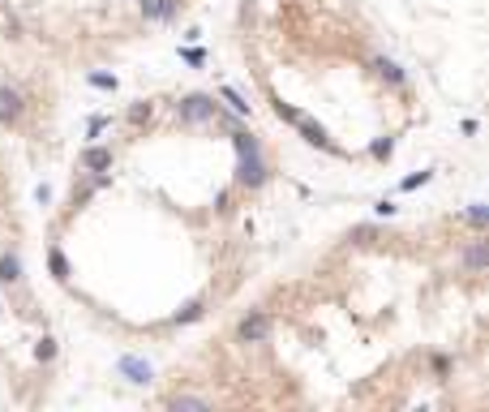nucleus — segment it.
Here are the masks:
<instances>
[{
  "label": "nucleus",
  "instance_id": "nucleus-1",
  "mask_svg": "<svg viewBox=\"0 0 489 412\" xmlns=\"http://www.w3.org/2000/svg\"><path fill=\"white\" fill-rule=\"evenodd\" d=\"M215 116V99L210 94H185L181 103H176V120L181 125H202Z\"/></svg>",
  "mask_w": 489,
  "mask_h": 412
},
{
  "label": "nucleus",
  "instance_id": "nucleus-2",
  "mask_svg": "<svg viewBox=\"0 0 489 412\" xmlns=\"http://www.w3.org/2000/svg\"><path fill=\"white\" fill-rule=\"evenodd\" d=\"M236 339L240 344H266L271 339V318H266V313H244V318H240V326H236Z\"/></svg>",
  "mask_w": 489,
  "mask_h": 412
},
{
  "label": "nucleus",
  "instance_id": "nucleus-3",
  "mask_svg": "<svg viewBox=\"0 0 489 412\" xmlns=\"http://www.w3.org/2000/svg\"><path fill=\"white\" fill-rule=\"evenodd\" d=\"M236 181L240 185H249V189H258L266 181V164L258 159V151H249V155H240V168H236Z\"/></svg>",
  "mask_w": 489,
  "mask_h": 412
},
{
  "label": "nucleus",
  "instance_id": "nucleus-4",
  "mask_svg": "<svg viewBox=\"0 0 489 412\" xmlns=\"http://www.w3.org/2000/svg\"><path fill=\"white\" fill-rule=\"evenodd\" d=\"M26 112V99H22V90H13V86H0V125H13V120H22Z\"/></svg>",
  "mask_w": 489,
  "mask_h": 412
},
{
  "label": "nucleus",
  "instance_id": "nucleus-5",
  "mask_svg": "<svg viewBox=\"0 0 489 412\" xmlns=\"http://www.w3.org/2000/svg\"><path fill=\"white\" fill-rule=\"evenodd\" d=\"M121 374L129 378V383H151L155 378L151 361H142V357H121Z\"/></svg>",
  "mask_w": 489,
  "mask_h": 412
},
{
  "label": "nucleus",
  "instance_id": "nucleus-6",
  "mask_svg": "<svg viewBox=\"0 0 489 412\" xmlns=\"http://www.w3.org/2000/svg\"><path fill=\"white\" fill-rule=\"evenodd\" d=\"M297 129L305 133V142H309V146H322V151H335V146H331V138H326V129H322V125H314V120H309L305 112H301V120H297Z\"/></svg>",
  "mask_w": 489,
  "mask_h": 412
},
{
  "label": "nucleus",
  "instance_id": "nucleus-7",
  "mask_svg": "<svg viewBox=\"0 0 489 412\" xmlns=\"http://www.w3.org/2000/svg\"><path fill=\"white\" fill-rule=\"evenodd\" d=\"M82 168L86 172H108L112 168V151L108 146H86L82 151Z\"/></svg>",
  "mask_w": 489,
  "mask_h": 412
},
{
  "label": "nucleus",
  "instance_id": "nucleus-8",
  "mask_svg": "<svg viewBox=\"0 0 489 412\" xmlns=\"http://www.w3.org/2000/svg\"><path fill=\"white\" fill-rule=\"evenodd\" d=\"M172 13H176V0H142V18H151V22H163Z\"/></svg>",
  "mask_w": 489,
  "mask_h": 412
},
{
  "label": "nucleus",
  "instance_id": "nucleus-9",
  "mask_svg": "<svg viewBox=\"0 0 489 412\" xmlns=\"http://www.w3.org/2000/svg\"><path fill=\"white\" fill-rule=\"evenodd\" d=\"M22 279V258L18 253H5L0 258V283H18Z\"/></svg>",
  "mask_w": 489,
  "mask_h": 412
},
{
  "label": "nucleus",
  "instance_id": "nucleus-10",
  "mask_svg": "<svg viewBox=\"0 0 489 412\" xmlns=\"http://www.w3.org/2000/svg\"><path fill=\"white\" fill-rule=\"evenodd\" d=\"M373 69H378V77H382V82H390V86H399V82H403V69L395 65V60H386V56L373 60Z\"/></svg>",
  "mask_w": 489,
  "mask_h": 412
},
{
  "label": "nucleus",
  "instance_id": "nucleus-11",
  "mask_svg": "<svg viewBox=\"0 0 489 412\" xmlns=\"http://www.w3.org/2000/svg\"><path fill=\"white\" fill-rule=\"evenodd\" d=\"M47 266H52V275L64 283V279H69V258H64V253L60 249H52V253H47Z\"/></svg>",
  "mask_w": 489,
  "mask_h": 412
},
{
  "label": "nucleus",
  "instance_id": "nucleus-12",
  "mask_svg": "<svg viewBox=\"0 0 489 412\" xmlns=\"http://www.w3.org/2000/svg\"><path fill=\"white\" fill-rule=\"evenodd\" d=\"M464 262H468V271H481V266L489 262V253H485V245L477 241V245H472V249L464 253Z\"/></svg>",
  "mask_w": 489,
  "mask_h": 412
},
{
  "label": "nucleus",
  "instance_id": "nucleus-13",
  "mask_svg": "<svg viewBox=\"0 0 489 412\" xmlns=\"http://www.w3.org/2000/svg\"><path fill=\"white\" fill-rule=\"evenodd\" d=\"M202 309H206L202 300H189V305H185L181 313H176V322H181V326H185V322H198V318H202Z\"/></svg>",
  "mask_w": 489,
  "mask_h": 412
},
{
  "label": "nucleus",
  "instance_id": "nucleus-14",
  "mask_svg": "<svg viewBox=\"0 0 489 412\" xmlns=\"http://www.w3.org/2000/svg\"><path fill=\"white\" fill-rule=\"evenodd\" d=\"M172 408L181 412V408H210V404L202 400V395H176V400H172Z\"/></svg>",
  "mask_w": 489,
  "mask_h": 412
},
{
  "label": "nucleus",
  "instance_id": "nucleus-15",
  "mask_svg": "<svg viewBox=\"0 0 489 412\" xmlns=\"http://www.w3.org/2000/svg\"><path fill=\"white\" fill-rule=\"evenodd\" d=\"M275 116L288 120V125H297V120H301V107H292V103H275Z\"/></svg>",
  "mask_w": 489,
  "mask_h": 412
},
{
  "label": "nucleus",
  "instance_id": "nucleus-16",
  "mask_svg": "<svg viewBox=\"0 0 489 412\" xmlns=\"http://www.w3.org/2000/svg\"><path fill=\"white\" fill-rule=\"evenodd\" d=\"M232 146H236V155H249V151H258V142L249 133H232Z\"/></svg>",
  "mask_w": 489,
  "mask_h": 412
},
{
  "label": "nucleus",
  "instance_id": "nucleus-17",
  "mask_svg": "<svg viewBox=\"0 0 489 412\" xmlns=\"http://www.w3.org/2000/svg\"><path fill=\"white\" fill-rule=\"evenodd\" d=\"M35 357H39V361H52V357H56V339H47V335H43V339L35 344Z\"/></svg>",
  "mask_w": 489,
  "mask_h": 412
},
{
  "label": "nucleus",
  "instance_id": "nucleus-18",
  "mask_svg": "<svg viewBox=\"0 0 489 412\" xmlns=\"http://www.w3.org/2000/svg\"><path fill=\"white\" fill-rule=\"evenodd\" d=\"M90 86H99V90H116V77H112V73H90Z\"/></svg>",
  "mask_w": 489,
  "mask_h": 412
},
{
  "label": "nucleus",
  "instance_id": "nucleus-19",
  "mask_svg": "<svg viewBox=\"0 0 489 412\" xmlns=\"http://www.w3.org/2000/svg\"><path fill=\"white\" fill-rule=\"evenodd\" d=\"M468 219H472V224L481 228L485 219H489V211H485V202H472V206H468Z\"/></svg>",
  "mask_w": 489,
  "mask_h": 412
},
{
  "label": "nucleus",
  "instance_id": "nucleus-20",
  "mask_svg": "<svg viewBox=\"0 0 489 412\" xmlns=\"http://www.w3.org/2000/svg\"><path fill=\"white\" fill-rule=\"evenodd\" d=\"M223 99H227V103H232V107H236V112H249V103H244V99H240V94H236L232 86H223Z\"/></svg>",
  "mask_w": 489,
  "mask_h": 412
},
{
  "label": "nucleus",
  "instance_id": "nucleus-21",
  "mask_svg": "<svg viewBox=\"0 0 489 412\" xmlns=\"http://www.w3.org/2000/svg\"><path fill=\"white\" fill-rule=\"evenodd\" d=\"M146 116H151V103H134V107H129V120H134V125H142Z\"/></svg>",
  "mask_w": 489,
  "mask_h": 412
},
{
  "label": "nucleus",
  "instance_id": "nucleus-22",
  "mask_svg": "<svg viewBox=\"0 0 489 412\" xmlns=\"http://www.w3.org/2000/svg\"><path fill=\"white\" fill-rule=\"evenodd\" d=\"M425 181H429V172H416V177H408V181H403V189H421Z\"/></svg>",
  "mask_w": 489,
  "mask_h": 412
}]
</instances>
